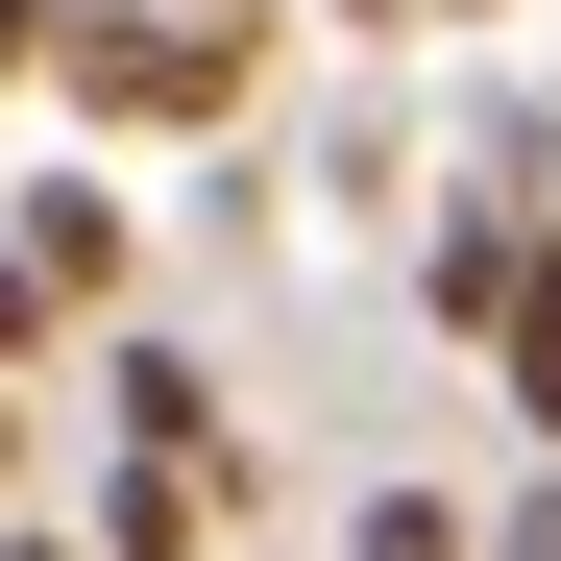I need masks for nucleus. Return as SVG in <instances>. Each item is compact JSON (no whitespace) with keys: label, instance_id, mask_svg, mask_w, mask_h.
I'll list each match as a JSON object with an SVG mask.
<instances>
[{"label":"nucleus","instance_id":"obj_1","mask_svg":"<svg viewBox=\"0 0 561 561\" xmlns=\"http://www.w3.org/2000/svg\"><path fill=\"white\" fill-rule=\"evenodd\" d=\"M244 73H268V25L73 0V25H49V123H99V147H220V123H244Z\"/></svg>","mask_w":561,"mask_h":561},{"label":"nucleus","instance_id":"obj_2","mask_svg":"<svg viewBox=\"0 0 561 561\" xmlns=\"http://www.w3.org/2000/svg\"><path fill=\"white\" fill-rule=\"evenodd\" d=\"M537 244H561V196H537V220H513V196H439V244H415V318H439V342H513Z\"/></svg>","mask_w":561,"mask_h":561},{"label":"nucleus","instance_id":"obj_3","mask_svg":"<svg viewBox=\"0 0 561 561\" xmlns=\"http://www.w3.org/2000/svg\"><path fill=\"white\" fill-rule=\"evenodd\" d=\"M99 415H123L147 463H244V415H220V366H196V342H99Z\"/></svg>","mask_w":561,"mask_h":561},{"label":"nucleus","instance_id":"obj_4","mask_svg":"<svg viewBox=\"0 0 561 561\" xmlns=\"http://www.w3.org/2000/svg\"><path fill=\"white\" fill-rule=\"evenodd\" d=\"M220 513H244V463H99V561H220Z\"/></svg>","mask_w":561,"mask_h":561},{"label":"nucleus","instance_id":"obj_5","mask_svg":"<svg viewBox=\"0 0 561 561\" xmlns=\"http://www.w3.org/2000/svg\"><path fill=\"white\" fill-rule=\"evenodd\" d=\"M0 244H25V294H49V318H99V294H123V196H99V171H49Z\"/></svg>","mask_w":561,"mask_h":561},{"label":"nucleus","instance_id":"obj_6","mask_svg":"<svg viewBox=\"0 0 561 561\" xmlns=\"http://www.w3.org/2000/svg\"><path fill=\"white\" fill-rule=\"evenodd\" d=\"M342 561H489V513H439V489H366V513H342Z\"/></svg>","mask_w":561,"mask_h":561},{"label":"nucleus","instance_id":"obj_7","mask_svg":"<svg viewBox=\"0 0 561 561\" xmlns=\"http://www.w3.org/2000/svg\"><path fill=\"white\" fill-rule=\"evenodd\" d=\"M489 391H513V415L561 439V244H537V294H513V342H489Z\"/></svg>","mask_w":561,"mask_h":561},{"label":"nucleus","instance_id":"obj_8","mask_svg":"<svg viewBox=\"0 0 561 561\" xmlns=\"http://www.w3.org/2000/svg\"><path fill=\"white\" fill-rule=\"evenodd\" d=\"M0 391H49V294H25V244H0Z\"/></svg>","mask_w":561,"mask_h":561},{"label":"nucleus","instance_id":"obj_9","mask_svg":"<svg viewBox=\"0 0 561 561\" xmlns=\"http://www.w3.org/2000/svg\"><path fill=\"white\" fill-rule=\"evenodd\" d=\"M49 25H73V0H0V99H49Z\"/></svg>","mask_w":561,"mask_h":561},{"label":"nucleus","instance_id":"obj_10","mask_svg":"<svg viewBox=\"0 0 561 561\" xmlns=\"http://www.w3.org/2000/svg\"><path fill=\"white\" fill-rule=\"evenodd\" d=\"M489 561H561V489H513V513H489Z\"/></svg>","mask_w":561,"mask_h":561},{"label":"nucleus","instance_id":"obj_11","mask_svg":"<svg viewBox=\"0 0 561 561\" xmlns=\"http://www.w3.org/2000/svg\"><path fill=\"white\" fill-rule=\"evenodd\" d=\"M25 415H49V391H0V489H25Z\"/></svg>","mask_w":561,"mask_h":561},{"label":"nucleus","instance_id":"obj_12","mask_svg":"<svg viewBox=\"0 0 561 561\" xmlns=\"http://www.w3.org/2000/svg\"><path fill=\"white\" fill-rule=\"evenodd\" d=\"M0 561H99V537H25V513H0Z\"/></svg>","mask_w":561,"mask_h":561},{"label":"nucleus","instance_id":"obj_13","mask_svg":"<svg viewBox=\"0 0 561 561\" xmlns=\"http://www.w3.org/2000/svg\"><path fill=\"white\" fill-rule=\"evenodd\" d=\"M171 25H268V0H171Z\"/></svg>","mask_w":561,"mask_h":561},{"label":"nucleus","instance_id":"obj_14","mask_svg":"<svg viewBox=\"0 0 561 561\" xmlns=\"http://www.w3.org/2000/svg\"><path fill=\"white\" fill-rule=\"evenodd\" d=\"M342 25H415V0H342Z\"/></svg>","mask_w":561,"mask_h":561},{"label":"nucleus","instance_id":"obj_15","mask_svg":"<svg viewBox=\"0 0 561 561\" xmlns=\"http://www.w3.org/2000/svg\"><path fill=\"white\" fill-rule=\"evenodd\" d=\"M439 25H463V0H439Z\"/></svg>","mask_w":561,"mask_h":561}]
</instances>
